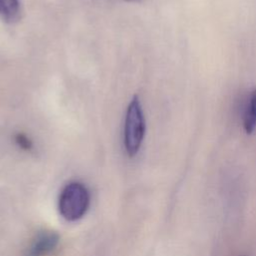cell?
<instances>
[{"label":"cell","mask_w":256,"mask_h":256,"mask_svg":"<svg viewBox=\"0 0 256 256\" xmlns=\"http://www.w3.org/2000/svg\"><path fill=\"white\" fill-rule=\"evenodd\" d=\"M90 205V193L87 187L79 182L72 181L66 184L60 192L58 210L67 221H77L87 212Z\"/></svg>","instance_id":"cell-1"},{"label":"cell","mask_w":256,"mask_h":256,"mask_svg":"<svg viewBox=\"0 0 256 256\" xmlns=\"http://www.w3.org/2000/svg\"><path fill=\"white\" fill-rule=\"evenodd\" d=\"M145 118L141 102L137 96H134L126 110L124 122V146L130 157L135 156L144 139Z\"/></svg>","instance_id":"cell-2"},{"label":"cell","mask_w":256,"mask_h":256,"mask_svg":"<svg viewBox=\"0 0 256 256\" xmlns=\"http://www.w3.org/2000/svg\"><path fill=\"white\" fill-rule=\"evenodd\" d=\"M59 239V235L54 231H42L30 242L24 256H47L57 247Z\"/></svg>","instance_id":"cell-3"},{"label":"cell","mask_w":256,"mask_h":256,"mask_svg":"<svg viewBox=\"0 0 256 256\" xmlns=\"http://www.w3.org/2000/svg\"><path fill=\"white\" fill-rule=\"evenodd\" d=\"M243 127L247 134H251L256 128V88L250 93L243 115Z\"/></svg>","instance_id":"cell-4"},{"label":"cell","mask_w":256,"mask_h":256,"mask_svg":"<svg viewBox=\"0 0 256 256\" xmlns=\"http://www.w3.org/2000/svg\"><path fill=\"white\" fill-rule=\"evenodd\" d=\"M19 0H0V17L6 22H14L19 17Z\"/></svg>","instance_id":"cell-5"},{"label":"cell","mask_w":256,"mask_h":256,"mask_svg":"<svg viewBox=\"0 0 256 256\" xmlns=\"http://www.w3.org/2000/svg\"><path fill=\"white\" fill-rule=\"evenodd\" d=\"M14 141L18 145V147H20L22 150H25V151H29L33 147V143L31 139L26 134L21 132H18L15 134Z\"/></svg>","instance_id":"cell-6"},{"label":"cell","mask_w":256,"mask_h":256,"mask_svg":"<svg viewBox=\"0 0 256 256\" xmlns=\"http://www.w3.org/2000/svg\"><path fill=\"white\" fill-rule=\"evenodd\" d=\"M125 1H127V2H140L142 0H125Z\"/></svg>","instance_id":"cell-7"}]
</instances>
